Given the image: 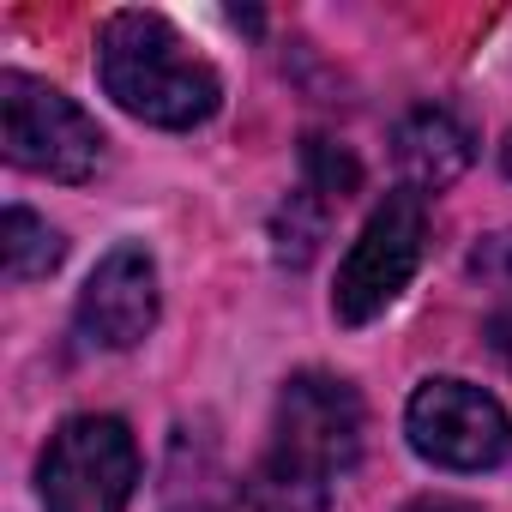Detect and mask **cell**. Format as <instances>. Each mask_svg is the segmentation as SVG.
I'll return each instance as SVG.
<instances>
[{
	"mask_svg": "<svg viewBox=\"0 0 512 512\" xmlns=\"http://www.w3.org/2000/svg\"><path fill=\"white\" fill-rule=\"evenodd\" d=\"M500 169L512 175V133H506V145H500Z\"/></svg>",
	"mask_w": 512,
	"mask_h": 512,
	"instance_id": "16",
	"label": "cell"
},
{
	"mask_svg": "<svg viewBox=\"0 0 512 512\" xmlns=\"http://www.w3.org/2000/svg\"><path fill=\"white\" fill-rule=\"evenodd\" d=\"M157 326V266L139 241L109 247L79 290V338L97 350H133Z\"/></svg>",
	"mask_w": 512,
	"mask_h": 512,
	"instance_id": "7",
	"label": "cell"
},
{
	"mask_svg": "<svg viewBox=\"0 0 512 512\" xmlns=\"http://www.w3.org/2000/svg\"><path fill=\"white\" fill-rule=\"evenodd\" d=\"M241 494H247V512H332V482L302 476L272 452L241 476Z\"/></svg>",
	"mask_w": 512,
	"mask_h": 512,
	"instance_id": "10",
	"label": "cell"
},
{
	"mask_svg": "<svg viewBox=\"0 0 512 512\" xmlns=\"http://www.w3.org/2000/svg\"><path fill=\"white\" fill-rule=\"evenodd\" d=\"M302 181L314 187V193H326V199H350L356 193V181H362V169H356V157L344 151V145H332V139H308L302 145Z\"/></svg>",
	"mask_w": 512,
	"mask_h": 512,
	"instance_id": "14",
	"label": "cell"
},
{
	"mask_svg": "<svg viewBox=\"0 0 512 512\" xmlns=\"http://www.w3.org/2000/svg\"><path fill=\"white\" fill-rule=\"evenodd\" d=\"M139 488V446L121 416H67L37 464L43 512H127Z\"/></svg>",
	"mask_w": 512,
	"mask_h": 512,
	"instance_id": "4",
	"label": "cell"
},
{
	"mask_svg": "<svg viewBox=\"0 0 512 512\" xmlns=\"http://www.w3.org/2000/svg\"><path fill=\"white\" fill-rule=\"evenodd\" d=\"M97 79L115 109L145 127H199L223 103V79L163 13H109L97 31Z\"/></svg>",
	"mask_w": 512,
	"mask_h": 512,
	"instance_id": "1",
	"label": "cell"
},
{
	"mask_svg": "<svg viewBox=\"0 0 512 512\" xmlns=\"http://www.w3.org/2000/svg\"><path fill=\"white\" fill-rule=\"evenodd\" d=\"M392 157H398V169H404V187H416V193H440V187H452V181L470 169L476 139H470V127H464L452 109L422 103V109H410V115L398 121V133H392Z\"/></svg>",
	"mask_w": 512,
	"mask_h": 512,
	"instance_id": "8",
	"label": "cell"
},
{
	"mask_svg": "<svg viewBox=\"0 0 512 512\" xmlns=\"http://www.w3.org/2000/svg\"><path fill=\"white\" fill-rule=\"evenodd\" d=\"M0 247H7V278H13V284L49 278V272L61 266V253H67V241H61L37 211H25V205L7 211V223H0Z\"/></svg>",
	"mask_w": 512,
	"mask_h": 512,
	"instance_id": "12",
	"label": "cell"
},
{
	"mask_svg": "<svg viewBox=\"0 0 512 512\" xmlns=\"http://www.w3.org/2000/svg\"><path fill=\"white\" fill-rule=\"evenodd\" d=\"M332 211H338V199H326V193H314L308 181L284 199V211L272 217V253L284 266H308L314 253H320V241H326V223H332Z\"/></svg>",
	"mask_w": 512,
	"mask_h": 512,
	"instance_id": "11",
	"label": "cell"
},
{
	"mask_svg": "<svg viewBox=\"0 0 512 512\" xmlns=\"http://www.w3.org/2000/svg\"><path fill=\"white\" fill-rule=\"evenodd\" d=\"M476 278L482 284H494V308H488V344H494V356L512 368V235H488L482 247H476Z\"/></svg>",
	"mask_w": 512,
	"mask_h": 512,
	"instance_id": "13",
	"label": "cell"
},
{
	"mask_svg": "<svg viewBox=\"0 0 512 512\" xmlns=\"http://www.w3.org/2000/svg\"><path fill=\"white\" fill-rule=\"evenodd\" d=\"M362 434H368L362 392L344 374L302 368L278 392V416H272V446L266 452L284 458L302 476L332 482V476H344L362 458Z\"/></svg>",
	"mask_w": 512,
	"mask_h": 512,
	"instance_id": "5",
	"label": "cell"
},
{
	"mask_svg": "<svg viewBox=\"0 0 512 512\" xmlns=\"http://www.w3.org/2000/svg\"><path fill=\"white\" fill-rule=\"evenodd\" d=\"M404 512H482L476 500H458V494H422V500H410Z\"/></svg>",
	"mask_w": 512,
	"mask_h": 512,
	"instance_id": "15",
	"label": "cell"
},
{
	"mask_svg": "<svg viewBox=\"0 0 512 512\" xmlns=\"http://www.w3.org/2000/svg\"><path fill=\"white\" fill-rule=\"evenodd\" d=\"M163 512H247L241 476L217 458V446L193 428H175L163 464Z\"/></svg>",
	"mask_w": 512,
	"mask_h": 512,
	"instance_id": "9",
	"label": "cell"
},
{
	"mask_svg": "<svg viewBox=\"0 0 512 512\" xmlns=\"http://www.w3.org/2000/svg\"><path fill=\"white\" fill-rule=\"evenodd\" d=\"M422 241H428L422 193L416 187H392L374 205V217L362 223V235L350 241L344 266H338V284H332L338 326H368V320H380L404 296V284L422 266Z\"/></svg>",
	"mask_w": 512,
	"mask_h": 512,
	"instance_id": "3",
	"label": "cell"
},
{
	"mask_svg": "<svg viewBox=\"0 0 512 512\" xmlns=\"http://www.w3.org/2000/svg\"><path fill=\"white\" fill-rule=\"evenodd\" d=\"M410 446L440 470H494L512 458V416L470 380H422L404 404Z\"/></svg>",
	"mask_w": 512,
	"mask_h": 512,
	"instance_id": "6",
	"label": "cell"
},
{
	"mask_svg": "<svg viewBox=\"0 0 512 512\" xmlns=\"http://www.w3.org/2000/svg\"><path fill=\"white\" fill-rule=\"evenodd\" d=\"M0 145L13 169L49 175V181H91L103 163V127L49 79L0 73Z\"/></svg>",
	"mask_w": 512,
	"mask_h": 512,
	"instance_id": "2",
	"label": "cell"
}]
</instances>
